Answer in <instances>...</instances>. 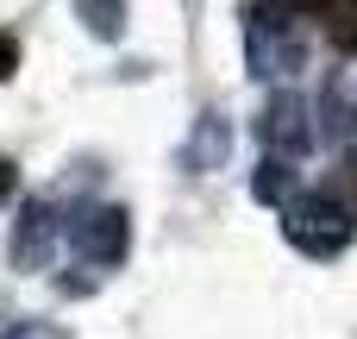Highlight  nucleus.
<instances>
[{
  "label": "nucleus",
  "mask_w": 357,
  "mask_h": 339,
  "mask_svg": "<svg viewBox=\"0 0 357 339\" xmlns=\"http://www.w3.org/2000/svg\"><path fill=\"white\" fill-rule=\"evenodd\" d=\"M245 57H251V75H301L307 57H314V19L301 0H245Z\"/></svg>",
  "instance_id": "obj_1"
},
{
  "label": "nucleus",
  "mask_w": 357,
  "mask_h": 339,
  "mask_svg": "<svg viewBox=\"0 0 357 339\" xmlns=\"http://www.w3.org/2000/svg\"><path fill=\"white\" fill-rule=\"evenodd\" d=\"M351 233H357V214L339 195H326V189H307V195L282 201V239L301 258H339L351 245Z\"/></svg>",
  "instance_id": "obj_2"
},
{
  "label": "nucleus",
  "mask_w": 357,
  "mask_h": 339,
  "mask_svg": "<svg viewBox=\"0 0 357 339\" xmlns=\"http://www.w3.org/2000/svg\"><path fill=\"white\" fill-rule=\"evenodd\" d=\"M257 138H264L270 157H301V151H314V113H307V101H301V94H270L264 113H257Z\"/></svg>",
  "instance_id": "obj_3"
},
{
  "label": "nucleus",
  "mask_w": 357,
  "mask_h": 339,
  "mask_svg": "<svg viewBox=\"0 0 357 339\" xmlns=\"http://www.w3.org/2000/svg\"><path fill=\"white\" fill-rule=\"evenodd\" d=\"M69 245L88 258V264H119L126 258V245H132V220H126V208H82L75 214V226H69Z\"/></svg>",
  "instance_id": "obj_4"
},
{
  "label": "nucleus",
  "mask_w": 357,
  "mask_h": 339,
  "mask_svg": "<svg viewBox=\"0 0 357 339\" xmlns=\"http://www.w3.org/2000/svg\"><path fill=\"white\" fill-rule=\"evenodd\" d=\"M56 239H63L56 208H50L44 195H31V201L19 208V220H13L6 252H13V264H19V271H44V264H50V252H56Z\"/></svg>",
  "instance_id": "obj_5"
},
{
  "label": "nucleus",
  "mask_w": 357,
  "mask_h": 339,
  "mask_svg": "<svg viewBox=\"0 0 357 339\" xmlns=\"http://www.w3.org/2000/svg\"><path fill=\"white\" fill-rule=\"evenodd\" d=\"M307 113L320 120L314 138H326V145L357 138V69H333L326 88H320V107H307Z\"/></svg>",
  "instance_id": "obj_6"
},
{
  "label": "nucleus",
  "mask_w": 357,
  "mask_h": 339,
  "mask_svg": "<svg viewBox=\"0 0 357 339\" xmlns=\"http://www.w3.org/2000/svg\"><path fill=\"white\" fill-rule=\"evenodd\" d=\"M226 151H232V126L220 120V113H201V126H195V138L182 145V170H220L226 164Z\"/></svg>",
  "instance_id": "obj_7"
},
{
  "label": "nucleus",
  "mask_w": 357,
  "mask_h": 339,
  "mask_svg": "<svg viewBox=\"0 0 357 339\" xmlns=\"http://www.w3.org/2000/svg\"><path fill=\"white\" fill-rule=\"evenodd\" d=\"M314 31H326V38H333V50L357 57V0H326V6H320V19H314Z\"/></svg>",
  "instance_id": "obj_8"
},
{
  "label": "nucleus",
  "mask_w": 357,
  "mask_h": 339,
  "mask_svg": "<svg viewBox=\"0 0 357 339\" xmlns=\"http://www.w3.org/2000/svg\"><path fill=\"white\" fill-rule=\"evenodd\" d=\"M289 189H295V164H289V157H264V164H257V176H251V195L282 208V201H289Z\"/></svg>",
  "instance_id": "obj_9"
},
{
  "label": "nucleus",
  "mask_w": 357,
  "mask_h": 339,
  "mask_svg": "<svg viewBox=\"0 0 357 339\" xmlns=\"http://www.w3.org/2000/svg\"><path fill=\"white\" fill-rule=\"evenodd\" d=\"M75 19L94 38H119L126 31V0H75Z\"/></svg>",
  "instance_id": "obj_10"
},
{
  "label": "nucleus",
  "mask_w": 357,
  "mask_h": 339,
  "mask_svg": "<svg viewBox=\"0 0 357 339\" xmlns=\"http://www.w3.org/2000/svg\"><path fill=\"white\" fill-rule=\"evenodd\" d=\"M0 339H69V333H63L56 321H13Z\"/></svg>",
  "instance_id": "obj_11"
},
{
  "label": "nucleus",
  "mask_w": 357,
  "mask_h": 339,
  "mask_svg": "<svg viewBox=\"0 0 357 339\" xmlns=\"http://www.w3.org/2000/svg\"><path fill=\"white\" fill-rule=\"evenodd\" d=\"M13 69H19V38H13V31H0V82H6Z\"/></svg>",
  "instance_id": "obj_12"
}]
</instances>
